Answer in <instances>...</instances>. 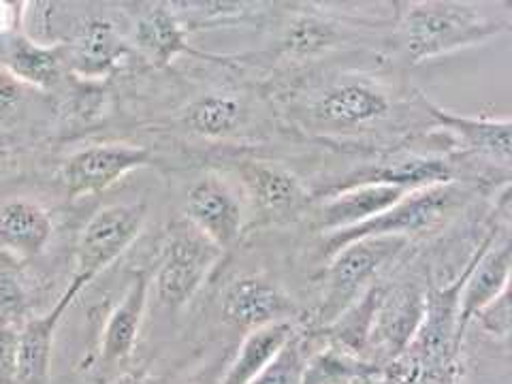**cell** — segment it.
<instances>
[{
	"label": "cell",
	"mask_w": 512,
	"mask_h": 384,
	"mask_svg": "<svg viewBox=\"0 0 512 384\" xmlns=\"http://www.w3.org/2000/svg\"><path fill=\"white\" fill-rule=\"evenodd\" d=\"M510 20L495 18L478 3H453V0H427L408 3L399 15V47L408 62L451 54L463 47L485 43L508 32Z\"/></svg>",
	"instance_id": "obj_1"
},
{
	"label": "cell",
	"mask_w": 512,
	"mask_h": 384,
	"mask_svg": "<svg viewBox=\"0 0 512 384\" xmlns=\"http://www.w3.org/2000/svg\"><path fill=\"white\" fill-rule=\"evenodd\" d=\"M463 201V192L451 182L442 186H431L412 190L408 195L389 207L387 212L367 220L359 227L329 233L323 239V252L329 259L340 248L367 237H410L425 229L436 227L448 214L455 212Z\"/></svg>",
	"instance_id": "obj_2"
},
{
	"label": "cell",
	"mask_w": 512,
	"mask_h": 384,
	"mask_svg": "<svg viewBox=\"0 0 512 384\" xmlns=\"http://www.w3.org/2000/svg\"><path fill=\"white\" fill-rule=\"evenodd\" d=\"M408 244L406 237L357 239L329 256L327 291L318 308V323L329 327L370 286L378 271Z\"/></svg>",
	"instance_id": "obj_3"
},
{
	"label": "cell",
	"mask_w": 512,
	"mask_h": 384,
	"mask_svg": "<svg viewBox=\"0 0 512 384\" xmlns=\"http://www.w3.org/2000/svg\"><path fill=\"white\" fill-rule=\"evenodd\" d=\"M146 203H114L94 212L77 242L73 278L86 286L133 246L146 224Z\"/></svg>",
	"instance_id": "obj_4"
},
{
	"label": "cell",
	"mask_w": 512,
	"mask_h": 384,
	"mask_svg": "<svg viewBox=\"0 0 512 384\" xmlns=\"http://www.w3.org/2000/svg\"><path fill=\"white\" fill-rule=\"evenodd\" d=\"M222 252L195 229H175L154 271V291L167 308H182L197 295Z\"/></svg>",
	"instance_id": "obj_5"
},
{
	"label": "cell",
	"mask_w": 512,
	"mask_h": 384,
	"mask_svg": "<svg viewBox=\"0 0 512 384\" xmlns=\"http://www.w3.org/2000/svg\"><path fill=\"white\" fill-rule=\"evenodd\" d=\"M152 152L131 143H94L77 150L62 165L60 180L71 199L99 195L126 178L128 173L148 167Z\"/></svg>",
	"instance_id": "obj_6"
},
{
	"label": "cell",
	"mask_w": 512,
	"mask_h": 384,
	"mask_svg": "<svg viewBox=\"0 0 512 384\" xmlns=\"http://www.w3.org/2000/svg\"><path fill=\"white\" fill-rule=\"evenodd\" d=\"M425 314V299L416 288L397 286L382 291L372 320L370 342H367V361L374 363L376 355L387 361L402 355L421 329Z\"/></svg>",
	"instance_id": "obj_7"
},
{
	"label": "cell",
	"mask_w": 512,
	"mask_h": 384,
	"mask_svg": "<svg viewBox=\"0 0 512 384\" xmlns=\"http://www.w3.org/2000/svg\"><path fill=\"white\" fill-rule=\"evenodd\" d=\"M188 224L220 252L233 248L244 231V212L235 192L214 175H205L188 190Z\"/></svg>",
	"instance_id": "obj_8"
},
{
	"label": "cell",
	"mask_w": 512,
	"mask_h": 384,
	"mask_svg": "<svg viewBox=\"0 0 512 384\" xmlns=\"http://www.w3.org/2000/svg\"><path fill=\"white\" fill-rule=\"evenodd\" d=\"M237 175L256 212L269 220L295 218L310 207V192L293 171L282 165L267 160H242L237 163Z\"/></svg>",
	"instance_id": "obj_9"
},
{
	"label": "cell",
	"mask_w": 512,
	"mask_h": 384,
	"mask_svg": "<svg viewBox=\"0 0 512 384\" xmlns=\"http://www.w3.org/2000/svg\"><path fill=\"white\" fill-rule=\"evenodd\" d=\"M86 288L84 282L71 280L67 291L54 306L41 316L30 318L18 331V352H15V384H47L52 370V352L56 331L62 316L73 306V301Z\"/></svg>",
	"instance_id": "obj_10"
},
{
	"label": "cell",
	"mask_w": 512,
	"mask_h": 384,
	"mask_svg": "<svg viewBox=\"0 0 512 384\" xmlns=\"http://www.w3.org/2000/svg\"><path fill=\"white\" fill-rule=\"evenodd\" d=\"M489 237L470 263V271L463 286L459 318L455 325V342L459 344L461 335L466 333L474 316L483 310L493 299H498L508 291L510 282V237L502 235L500 242L491 244Z\"/></svg>",
	"instance_id": "obj_11"
},
{
	"label": "cell",
	"mask_w": 512,
	"mask_h": 384,
	"mask_svg": "<svg viewBox=\"0 0 512 384\" xmlns=\"http://www.w3.org/2000/svg\"><path fill=\"white\" fill-rule=\"evenodd\" d=\"M222 314L231 325L252 331L280 320H293L297 306L280 286L259 276H244L231 282L224 293Z\"/></svg>",
	"instance_id": "obj_12"
},
{
	"label": "cell",
	"mask_w": 512,
	"mask_h": 384,
	"mask_svg": "<svg viewBox=\"0 0 512 384\" xmlns=\"http://www.w3.org/2000/svg\"><path fill=\"white\" fill-rule=\"evenodd\" d=\"M408 190L384 184H359L331 192L318 205L314 216V227L323 233H338L380 216L389 207L402 201Z\"/></svg>",
	"instance_id": "obj_13"
},
{
	"label": "cell",
	"mask_w": 512,
	"mask_h": 384,
	"mask_svg": "<svg viewBox=\"0 0 512 384\" xmlns=\"http://www.w3.org/2000/svg\"><path fill=\"white\" fill-rule=\"evenodd\" d=\"M423 105L429 111L431 120L440 128L459 139V143L468 152L487 158L491 163L502 167L510 165L512 156V122L510 118H478L463 116L455 111L440 107L427 101L423 96Z\"/></svg>",
	"instance_id": "obj_14"
},
{
	"label": "cell",
	"mask_w": 512,
	"mask_h": 384,
	"mask_svg": "<svg viewBox=\"0 0 512 384\" xmlns=\"http://www.w3.org/2000/svg\"><path fill=\"white\" fill-rule=\"evenodd\" d=\"M150 286L152 282L148 271H139L128 284L114 312L109 314L101 338V361L105 365L114 367L131 361L143 325V314L148 308Z\"/></svg>",
	"instance_id": "obj_15"
},
{
	"label": "cell",
	"mask_w": 512,
	"mask_h": 384,
	"mask_svg": "<svg viewBox=\"0 0 512 384\" xmlns=\"http://www.w3.org/2000/svg\"><path fill=\"white\" fill-rule=\"evenodd\" d=\"M71 69L86 79L109 75L128 54V45L116 26L105 18H90L75 30L69 45H64Z\"/></svg>",
	"instance_id": "obj_16"
},
{
	"label": "cell",
	"mask_w": 512,
	"mask_h": 384,
	"mask_svg": "<svg viewBox=\"0 0 512 384\" xmlns=\"http://www.w3.org/2000/svg\"><path fill=\"white\" fill-rule=\"evenodd\" d=\"M67 52L60 43H41L24 32L9 37L0 67L26 88L52 90L60 84Z\"/></svg>",
	"instance_id": "obj_17"
},
{
	"label": "cell",
	"mask_w": 512,
	"mask_h": 384,
	"mask_svg": "<svg viewBox=\"0 0 512 384\" xmlns=\"http://www.w3.org/2000/svg\"><path fill=\"white\" fill-rule=\"evenodd\" d=\"M455 178L453 167L442 158H399L393 163L363 167L348 173L338 184H333L323 195H331L342 188L359 186V184H384V186H397L408 192L451 184Z\"/></svg>",
	"instance_id": "obj_18"
},
{
	"label": "cell",
	"mask_w": 512,
	"mask_h": 384,
	"mask_svg": "<svg viewBox=\"0 0 512 384\" xmlns=\"http://www.w3.org/2000/svg\"><path fill=\"white\" fill-rule=\"evenodd\" d=\"M389 96L372 84L348 82L329 88L314 103V118L329 126H361L389 114Z\"/></svg>",
	"instance_id": "obj_19"
},
{
	"label": "cell",
	"mask_w": 512,
	"mask_h": 384,
	"mask_svg": "<svg viewBox=\"0 0 512 384\" xmlns=\"http://www.w3.org/2000/svg\"><path fill=\"white\" fill-rule=\"evenodd\" d=\"M54 233V224L43 205L30 199H11L0 207V246L18 259H35Z\"/></svg>",
	"instance_id": "obj_20"
},
{
	"label": "cell",
	"mask_w": 512,
	"mask_h": 384,
	"mask_svg": "<svg viewBox=\"0 0 512 384\" xmlns=\"http://www.w3.org/2000/svg\"><path fill=\"white\" fill-rule=\"evenodd\" d=\"M135 41L156 67H167L178 56L190 52L180 15L167 3H156L139 15Z\"/></svg>",
	"instance_id": "obj_21"
},
{
	"label": "cell",
	"mask_w": 512,
	"mask_h": 384,
	"mask_svg": "<svg viewBox=\"0 0 512 384\" xmlns=\"http://www.w3.org/2000/svg\"><path fill=\"white\" fill-rule=\"evenodd\" d=\"M295 333L297 331L293 320H280V323H271L248 331L235 359L231 361L218 384H250L278 357V352Z\"/></svg>",
	"instance_id": "obj_22"
},
{
	"label": "cell",
	"mask_w": 512,
	"mask_h": 384,
	"mask_svg": "<svg viewBox=\"0 0 512 384\" xmlns=\"http://www.w3.org/2000/svg\"><path fill=\"white\" fill-rule=\"evenodd\" d=\"M244 118V107L235 96L207 94L192 101L184 111V122L192 133L205 139L231 137Z\"/></svg>",
	"instance_id": "obj_23"
},
{
	"label": "cell",
	"mask_w": 512,
	"mask_h": 384,
	"mask_svg": "<svg viewBox=\"0 0 512 384\" xmlns=\"http://www.w3.org/2000/svg\"><path fill=\"white\" fill-rule=\"evenodd\" d=\"M378 365L348 355L338 346H331L308 359L301 384H352L372 378Z\"/></svg>",
	"instance_id": "obj_24"
},
{
	"label": "cell",
	"mask_w": 512,
	"mask_h": 384,
	"mask_svg": "<svg viewBox=\"0 0 512 384\" xmlns=\"http://www.w3.org/2000/svg\"><path fill=\"white\" fill-rule=\"evenodd\" d=\"M308 355L303 348V338L295 333L288 344L278 352V357L271 361L265 370L256 376L250 384H301L306 374Z\"/></svg>",
	"instance_id": "obj_25"
},
{
	"label": "cell",
	"mask_w": 512,
	"mask_h": 384,
	"mask_svg": "<svg viewBox=\"0 0 512 384\" xmlns=\"http://www.w3.org/2000/svg\"><path fill=\"white\" fill-rule=\"evenodd\" d=\"M331 43H333V30L327 24L318 22L314 18H301L288 28L284 50L288 54L310 56L320 50H327Z\"/></svg>",
	"instance_id": "obj_26"
},
{
	"label": "cell",
	"mask_w": 512,
	"mask_h": 384,
	"mask_svg": "<svg viewBox=\"0 0 512 384\" xmlns=\"http://www.w3.org/2000/svg\"><path fill=\"white\" fill-rule=\"evenodd\" d=\"M26 310L28 295L24 284L11 271L0 269V320L11 325L13 320L22 318Z\"/></svg>",
	"instance_id": "obj_27"
},
{
	"label": "cell",
	"mask_w": 512,
	"mask_h": 384,
	"mask_svg": "<svg viewBox=\"0 0 512 384\" xmlns=\"http://www.w3.org/2000/svg\"><path fill=\"white\" fill-rule=\"evenodd\" d=\"M26 103V86L0 67V126L18 120Z\"/></svg>",
	"instance_id": "obj_28"
},
{
	"label": "cell",
	"mask_w": 512,
	"mask_h": 384,
	"mask_svg": "<svg viewBox=\"0 0 512 384\" xmlns=\"http://www.w3.org/2000/svg\"><path fill=\"white\" fill-rule=\"evenodd\" d=\"M476 323L483 327V331L495 335V338L506 340L510 333V299L508 291H504L498 299H493L489 306H485L474 316Z\"/></svg>",
	"instance_id": "obj_29"
},
{
	"label": "cell",
	"mask_w": 512,
	"mask_h": 384,
	"mask_svg": "<svg viewBox=\"0 0 512 384\" xmlns=\"http://www.w3.org/2000/svg\"><path fill=\"white\" fill-rule=\"evenodd\" d=\"M24 9L26 3H9V0H0V37L9 39L22 32L24 22Z\"/></svg>",
	"instance_id": "obj_30"
},
{
	"label": "cell",
	"mask_w": 512,
	"mask_h": 384,
	"mask_svg": "<svg viewBox=\"0 0 512 384\" xmlns=\"http://www.w3.org/2000/svg\"><path fill=\"white\" fill-rule=\"evenodd\" d=\"M15 352H18V331L9 323H0V372L13 374Z\"/></svg>",
	"instance_id": "obj_31"
},
{
	"label": "cell",
	"mask_w": 512,
	"mask_h": 384,
	"mask_svg": "<svg viewBox=\"0 0 512 384\" xmlns=\"http://www.w3.org/2000/svg\"><path fill=\"white\" fill-rule=\"evenodd\" d=\"M109 384H150V380L139 372H124V374H118Z\"/></svg>",
	"instance_id": "obj_32"
}]
</instances>
